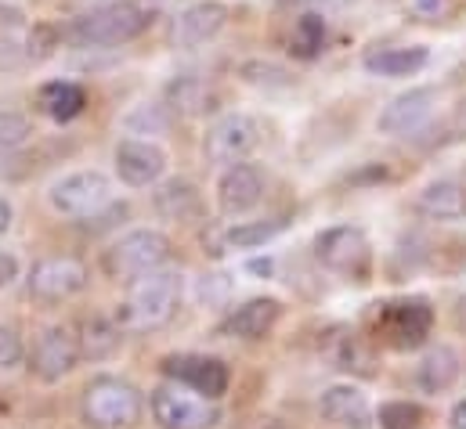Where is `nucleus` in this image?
Instances as JSON below:
<instances>
[{"label":"nucleus","instance_id":"nucleus-15","mask_svg":"<svg viewBox=\"0 0 466 429\" xmlns=\"http://www.w3.org/2000/svg\"><path fill=\"white\" fill-rule=\"evenodd\" d=\"M264 199V174L253 163H232L218 177V206L221 214L242 216Z\"/></svg>","mask_w":466,"mask_h":429},{"label":"nucleus","instance_id":"nucleus-23","mask_svg":"<svg viewBox=\"0 0 466 429\" xmlns=\"http://www.w3.org/2000/svg\"><path fill=\"white\" fill-rule=\"evenodd\" d=\"M326 44H329V18H326V11H315V7L300 11L297 22H293V33H289V51L297 58L311 62V58H319L326 51Z\"/></svg>","mask_w":466,"mask_h":429},{"label":"nucleus","instance_id":"nucleus-26","mask_svg":"<svg viewBox=\"0 0 466 429\" xmlns=\"http://www.w3.org/2000/svg\"><path fill=\"white\" fill-rule=\"evenodd\" d=\"M119 339H123V328L119 322L109 318H87L80 324V354L91 357V361H106L119 350Z\"/></svg>","mask_w":466,"mask_h":429},{"label":"nucleus","instance_id":"nucleus-9","mask_svg":"<svg viewBox=\"0 0 466 429\" xmlns=\"http://www.w3.org/2000/svg\"><path fill=\"white\" fill-rule=\"evenodd\" d=\"M159 368L167 379H174V383H181V386H188L210 401H221L232 386L228 364L221 357H210V354H167L159 361Z\"/></svg>","mask_w":466,"mask_h":429},{"label":"nucleus","instance_id":"nucleus-32","mask_svg":"<svg viewBox=\"0 0 466 429\" xmlns=\"http://www.w3.org/2000/svg\"><path fill=\"white\" fill-rule=\"evenodd\" d=\"M22 357H25V346H22L18 332L11 324H0V372L22 364Z\"/></svg>","mask_w":466,"mask_h":429},{"label":"nucleus","instance_id":"nucleus-21","mask_svg":"<svg viewBox=\"0 0 466 429\" xmlns=\"http://www.w3.org/2000/svg\"><path fill=\"white\" fill-rule=\"evenodd\" d=\"M463 375V357L456 346L449 343H438L434 350H427V357L416 364V386L423 394H445L460 383Z\"/></svg>","mask_w":466,"mask_h":429},{"label":"nucleus","instance_id":"nucleus-13","mask_svg":"<svg viewBox=\"0 0 466 429\" xmlns=\"http://www.w3.org/2000/svg\"><path fill=\"white\" fill-rule=\"evenodd\" d=\"M116 177L127 188H156L167 174V152L148 137H127L116 145Z\"/></svg>","mask_w":466,"mask_h":429},{"label":"nucleus","instance_id":"nucleus-34","mask_svg":"<svg viewBox=\"0 0 466 429\" xmlns=\"http://www.w3.org/2000/svg\"><path fill=\"white\" fill-rule=\"evenodd\" d=\"M409 11L420 22H438V18H445L449 0H409Z\"/></svg>","mask_w":466,"mask_h":429},{"label":"nucleus","instance_id":"nucleus-7","mask_svg":"<svg viewBox=\"0 0 466 429\" xmlns=\"http://www.w3.org/2000/svg\"><path fill=\"white\" fill-rule=\"evenodd\" d=\"M91 282V271L84 260L76 256H44L29 267L25 274V289L33 300L40 304H62V300H73L76 293H84Z\"/></svg>","mask_w":466,"mask_h":429},{"label":"nucleus","instance_id":"nucleus-1","mask_svg":"<svg viewBox=\"0 0 466 429\" xmlns=\"http://www.w3.org/2000/svg\"><path fill=\"white\" fill-rule=\"evenodd\" d=\"M148 25H152V11L145 4H137V0H116V4H106V7H95V11L76 15L62 29V36L73 47L98 51V47H123V44L137 40Z\"/></svg>","mask_w":466,"mask_h":429},{"label":"nucleus","instance_id":"nucleus-12","mask_svg":"<svg viewBox=\"0 0 466 429\" xmlns=\"http://www.w3.org/2000/svg\"><path fill=\"white\" fill-rule=\"evenodd\" d=\"M438 108V87H409L405 95L390 98L376 115V130L387 137H409L431 123Z\"/></svg>","mask_w":466,"mask_h":429},{"label":"nucleus","instance_id":"nucleus-33","mask_svg":"<svg viewBox=\"0 0 466 429\" xmlns=\"http://www.w3.org/2000/svg\"><path fill=\"white\" fill-rule=\"evenodd\" d=\"M29 58V51L11 36V33H0V73H11V69H18L22 62Z\"/></svg>","mask_w":466,"mask_h":429},{"label":"nucleus","instance_id":"nucleus-14","mask_svg":"<svg viewBox=\"0 0 466 429\" xmlns=\"http://www.w3.org/2000/svg\"><path fill=\"white\" fill-rule=\"evenodd\" d=\"M228 25V7L221 0H199V4H188L177 18H174V47L181 51H196L203 44H210L221 29Z\"/></svg>","mask_w":466,"mask_h":429},{"label":"nucleus","instance_id":"nucleus-31","mask_svg":"<svg viewBox=\"0 0 466 429\" xmlns=\"http://www.w3.org/2000/svg\"><path fill=\"white\" fill-rule=\"evenodd\" d=\"M242 80L253 84V87H289V73L271 65V62H246L242 65Z\"/></svg>","mask_w":466,"mask_h":429},{"label":"nucleus","instance_id":"nucleus-27","mask_svg":"<svg viewBox=\"0 0 466 429\" xmlns=\"http://www.w3.org/2000/svg\"><path fill=\"white\" fill-rule=\"evenodd\" d=\"M210 102V91H207V84L199 80V76H181V80H174L170 87H167V105L174 108V112H203Z\"/></svg>","mask_w":466,"mask_h":429},{"label":"nucleus","instance_id":"nucleus-28","mask_svg":"<svg viewBox=\"0 0 466 429\" xmlns=\"http://www.w3.org/2000/svg\"><path fill=\"white\" fill-rule=\"evenodd\" d=\"M167 126H170V105H137L123 119V130L134 137H156L167 134Z\"/></svg>","mask_w":466,"mask_h":429},{"label":"nucleus","instance_id":"nucleus-22","mask_svg":"<svg viewBox=\"0 0 466 429\" xmlns=\"http://www.w3.org/2000/svg\"><path fill=\"white\" fill-rule=\"evenodd\" d=\"M416 210L431 220H460L466 216V185L456 177H438L423 185L416 195Z\"/></svg>","mask_w":466,"mask_h":429},{"label":"nucleus","instance_id":"nucleus-16","mask_svg":"<svg viewBox=\"0 0 466 429\" xmlns=\"http://www.w3.org/2000/svg\"><path fill=\"white\" fill-rule=\"evenodd\" d=\"M431 324H434V311L427 300H401V304H390L383 314V332L398 350L423 346L431 335Z\"/></svg>","mask_w":466,"mask_h":429},{"label":"nucleus","instance_id":"nucleus-17","mask_svg":"<svg viewBox=\"0 0 466 429\" xmlns=\"http://www.w3.org/2000/svg\"><path fill=\"white\" fill-rule=\"evenodd\" d=\"M282 318V304L275 296H253L238 304L225 322L218 324V335H235V339H264Z\"/></svg>","mask_w":466,"mask_h":429},{"label":"nucleus","instance_id":"nucleus-18","mask_svg":"<svg viewBox=\"0 0 466 429\" xmlns=\"http://www.w3.org/2000/svg\"><path fill=\"white\" fill-rule=\"evenodd\" d=\"M319 412H322L326 423H333L340 429H369V423H372L369 397L350 383L326 386L322 397H319Z\"/></svg>","mask_w":466,"mask_h":429},{"label":"nucleus","instance_id":"nucleus-36","mask_svg":"<svg viewBox=\"0 0 466 429\" xmlns=\"http://www.w3.org/2000/svg\"><path fill=\"white\" fill-rule=\"evenodd\" d=\"M11 224H15V206L0 195V234H7V231H11Z\"/></svg>","mask_w":466,"mask_h":429},{"label":"nucleus","instance_id":"nucleus-11","mask_svg":"<svg viewBox=\"0 0 466 429\" xmlns=\"http://www.w3.org/2000/svg\"><path fill=\"white\" fill-rule=\"evenodd\" d=\"M80 335H73V328L66 324H51L40 332L33 354H29V372L40 383H62L76 364H80Z\"/></svg>","mask_w":466,"mask_h":429},{"label":"nucleus","instance_id":"nucleus-24","mask_svg":"<svg viewBox=\"0 0 466 429\" xmlns=\"http://www.w3.org/2000/svg\"><path fill=\"white\" fill-rule=\"evenodd\" d=\"M36 105H40L44 115H51L55 123H69V119H76V115L84 112L87 95H84V87L73 84V80H51V84L40 87Z\"/></svg>","mask_w":466,"mask_h":429},{"label":"nucleus","instance_id":"nucleus-3","mask_svg":"<svg viewBox=\"0 0 466 429\" xmlns=\"http://www.w3.org/2000/svg\"><path fill=\"white\" fill-rule=\"evenodd\" d=\"M84 423L91 429H127L145 412V397L134 383L119 375H95L84 386Z\"/></svg>","mask_w":466,"mask_h":429},{"label":"nucleus","instance_id":"nucleus-2","mask_svg":"<svg viewBox=\"0 0 466 429\" xmlns=\"http://www.w3.org/2000/svg\"><path fill=\"white\" fill-rule=\"evenodd\" d=\"M177 307H181V274L159 267L127 285L116 322L123 332H148V328H163L177 314Z\"/></svg>","mask_w":466,"mask_h":429},{"label":"nucleus","instance_id":"nucleus-8","mask_svg":"<svg viewBox=\"0 0 466 429\" xmlns=\"http://www.w3.org/2000/svg\"><path fill=\"white\" fill-rule=\"evenodd\" d=\"M315 256L326 271L344 274V278H358L369 271V238L358 224H337L315 234Z\"/></svg>","mask_w":466,"mask_h":429},{"label":"nucleus","instance_id":"nucleus-30","mask_svg":"<svg viewBox=\"0 0 466 429\" xmlns=\"http://www.w3.org/2000/svg\"><path fill=\"white\" fill-rule=\"evenodd\" d=\"M380 429H420L423 426V408L416 401H387L376 412Z\"/></svg>","mask_w":466,"mask_h":429},{"label":"nucleus","instance_id":"nucleus-4","mask_svg":"<svg viewBox=\"0 0 466 429\" xmlns=\"http://www.w3.org/2000/svg\"><path fill=\"white\" fill-rule=\"evenodd\" d=\"M148 412L159 429H218L221 426V408L218 401L181 386V383H159L148 394Z\"/></svg>","mask_w":466,"mask_h":429},{"label":"nucleus","instance_id":"nucleus-25","mask_svg":"<svg viewBox=\"0 0 466 429\" xmlns=\"http://www.w3.org/2000/svg\"><path fill=\"white\" fill-rule=\"evenodd\" d=\"M286 227H289L286 216H271V220H242V224L225 227L221 245H225V249H260V245H268L271 238H279Z\"/></svg>","mask_w":466,"mask_h":429},{"label":"nucleus","instance_id":"nucleus-35","mask_svg":"<svg viewBox=\"0 0 466 429\" xmlns=\"http://www.w3.org/2000/svg\"><path fill=\"white\" fill-rule=\"evenodd\" d=\"M15 278H18V256L0 249V289H7Z\"/></svg>","mask_w":466,"mask_h":429},{"label":"nucleus","instance_id":"nucleus-10","mask_svg":"<svg viewBox=\"0 0 466 429\" xmlns=\"http://www.w3.org/2000/svg\"><path fill=\"white\" fill-rule=\"evenodd\" d=\"M260 141V123L246 112H225L203 137V155L214 166H232L242 163Z\"/></svg>","mask_w":466,"mask_h":429},{"label":"nucleus","instance_id":"nucleus-29","mask_svg":"<svg viewBox=\"0 0 466 429\" xmlns=\"http://www.w3.org/2000/svg\"><path fill=\"white\" fill-rule=\"evenodd\" d=\"M29 137H33V119L25 112H18V108L0 105V152L22 148Z\"/></svg>","mask_w":466,"mask_h":429},{"label":"nucleus","instance_id":"nucleus-19","mask_svg":"<svg viewBox=\"0 0 466 429\" xmlns=\"http://www.w3.org/2000/svg\"><path fill=\"white\" fill-rule=\"evenodd\" d=\"M152 210L174 224H196V220H203V195L192 181L167 177L152 188Z\"/></svg>","mask_w":466,"mask_h":429},{"label":"nucleus","instance_id":"nucleus-20","mask_svg":"<svg viewBox=\"0 0 466 429\" xmlns=\"http://www.w3.org/2000/svg\"><path fill=\"white\" fill-rule=\"evenodd\" d=\"M431 62V51L420 44L409 47H372L361 65L369 76H383V80H401V76H416L423 65Z\"/></svg>","mask_w":466,"mask_h":429},{"label":"nucleus","instance_id":"nucleus-37","mask_svg":"<svg viewBox=\"0 0 466 429\" xmlns=\"http://www.w3.org/2000/svg\"><path fill=\"white\" fill-rule=\"evenodd\" d=\"M449 426H452V429H466V397L452 404V412H449Z\"/></svg>","mask_w":466,"mask_h":429},{"label":"nucleus","instance_id":"nucleus-6","mask_svg":"<svg viewBox=\"0 0 466 429\" xmlns=\"http://www.w3.org/2000/svg\"><path fill=\"white\" fill-rule=\"evenodd\" d=\"M47 203L55 214L73 216V220H91V216L113 206V181L102 170H76V174L58 177L47 188Z\"/></svg>","mask_w":466,"mask_h":429},{"label":"nucleus","instance_id":"nucleus-5","mask_svg":"<svg viewBox=\"0 0 466 429\" xmlns=\"http://www.w3.org/2000/svg\"><path fill=\"white\" fill-rule=\"evenodd\" d=\"M170 253H174V245H170V238H167L163 231H156V227H134V231L119 234L116 242L109 245V253H106V271H109L113 278L134 282V278H141V274H148V271L167 267Z\"/></svg>","mask_w":466,"mask_h":429}]
</instances>
